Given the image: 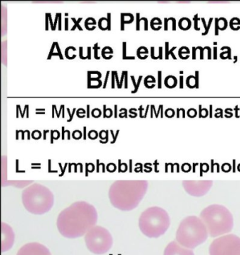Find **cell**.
Instances as JSON below:
<instances>
[{"instance_id":"obj_1","label":"cell","mask_w":240,"mask_h":255,"mask_svg":"<svg viewBox=\"0 0 240 255\" xmlns=\"http://www.w3.org/2000/svg\"><path fill=\"white\" fill-rule=\"evenodd\" d=\"M95 207L86 202H76L61 212L57 227L61 235L69 239L81 237L97 223Z\"/></svg>"},{"instance_id":"obj_2","label":"cell","mask_w":240,"mask_h":255,"mask_svg":"<svg viewBox=\"0 0 240 255\" xmlns=\"http://www.w3.org/2000/svg\"><path fill=\"white\" fill-rule=\"evenodd\" d=\"M22 200L29 212L42 214L52 209L54 196L48 188L42 185L35 184L26 188L22 193Z\"/></svg>"},{"instance_id":"obj_3","label":"cell","mask_w":240,"mask_h":255,"mask_svg":"<svg viewBox=\"0 0 240 255\" xmlns=\"http://www.w3.org/2000/svg\"><path fill=\"white\" fill-rule=\"evenodd\" d=\"M139 225L141 231L147 237L158 238L169 227V217L162 209L151 207L140 216Z\"/></svg>"},{"instance_id":"obj_4","label":"cell","mask_w":240,"mask_h":255,"mask_svg":"<svg viewBox=\"0 0 240 255\" xmlns=\"http://www.w3.org/2000/svg\"><path fill=\"white\" fill-rule=\"evenodd\" d=\"M176 239L180 245L193 249L207 239V231L202 223L183 222L177 231Z\"/></svg>"},{"instance_id":"obj_5","label":"cell","mask_w":240,"mask_h":255,"mask_svg":"<svg viewBox=\"0 0 240 255\" xmlns=\"http://www.w3.org/2000/svg\"><path fill=\"white\" fill-rule=\"evenodd\" d=\"M85 240L88 250L96 255L105 254L113 245V239L110 233L105 228L100 227L88 231Z\"/></svg>"},{"instance_id":"obj_6","label":"cell","mask_w":240,"mask_h":255,"mask_svg":"<svg viewBox=\"0 0 240 255\" xmlns=\"http://www.w3.org/2000/svg\"><path fill=\"white\" fill-rule=\"evenodd\" d=\"M210 255H240V239L234 235L216 240L210 246Z\"/></svg>"},{"instance_id":"obj_7","label":"cell","mask_w":240,"mask_h":255,"mask_svg":"<svg viewBox=\"0 0 240 255\" xmlns=\"http://www.w3.org/2000/svg\"><path fill=\"white\" fill-rule=\"evenodd\" d=\"M17 255H52L49 250L37 243H29L20 248Z\"/></svg>"},{"instance_id":"obj_8","label":"cell","mask_w":240,"mask_h":255,"mask_svg":"<svg viewBox=\"0 0 240 255\" xmlns=\"http://www.w3.org/2000/svg\"><path fill=\"white\" fill-rule=\"evenodd\" d=\"M164 255H195L190 250L182 247L176 242L168 244L164 251Z\"/></svg>"},{"instance_id":"obj_9","label":"cell","mask_w":240,"mask_h":255,"mask_svg":"<svg viewBox=\"0 0 240 255\" xmlns=\"http://www.w3.org/2000/svg\"><path fill=\"white\" fill-rule=\"evenodd\" d=\"M131 79H132V83H133L134 90L132 91V94L134 93H137V91H138L139 85H140L141 81H142V76H140L139 77L138 81L137 82H135V78H134L133 76H131Z\"/></svg>"},{"instance_id":"obj_10","label":"cell","mask_w":240,"mask_h":255,"mask_svg":"<svg viewBox=\"0 0 240 255\" xmlns=\"http://www.w3.org/2000/svg\"><path fill=\"white\" fill-rule=\"evenodd\" d=\"M98 26L102 30H107V18H104V17L100 18L99 20Z\"/></svg>"},{"instance_id":"obj_11","label":"cell","mask_w":240,"mask_h":255,"mask_svg":"<svg viewBox=\"0 0 240 255\" xmlns=\"http://www.w3.org/2000/svg\"><path fill=\"white\" fill-rule=\"evenodd\" d=\"M126 42H122V59H123V60H126V59H131V60H134V57H127L126 55Z\"/></svg>"},{"instance_id":"obj_12","label":"cell","mask_w":240,"mask_h":255,"mask_svg":"<svg viewBox=\"0 0 240 255\" xmlns=\"http://www.w3.org/2000/svg\"><path fill=\"white\" fill-rule=\"evenodd\" d=\"M71 20H72V21L74 22L75 25H74V26L72 27V28H71V30L74 31V30H75V29L78 28V29H79V30H81V31H83V28H82V27L81 26V25H80V23H81V21H82V20H83V18H79V19L76 20V18L73 17V18H71Z\"/></svg>"},{"instance_id":"obj_13","label":"cell","mask_w":240,"mask_h":255,"mask_svg":"<svg viewBox=\"0 0 240 255\" xmlns=\"http://www.w3.org/2000/svg\"><path fill=\"white\" fill-rule=\"evenodd\" d=\"M56 47V42H53V44H52V47H51L50 52H49V54L48 55V57H47V59L48 60H50L51 59H52V57H53V56H59V54L57 53V52H54V49H55Z\"/></svg>"},{"instance_id":"obj_14","label":"cell","mask_w":240,"mask_h":255,"mask_svg":"<svg viewBox=\"0 0 240 255\" xmlns=\"http://www.w3.org/2000/svg\"><path fill=\"white\" fill-rule=\"evenodd\" d=\"M125 13H122L121 14H120V30H121L122 31L125 30Z\"/></svg>"},{"instance_id":"obj_15","label":"cell","mask_w":240,"mask_h":255,"mask_svg":"<svg viewBox=\"0 0 240 255\" xmlns=\"http://www.w3.org/2000/svg\"><path fill=\"white\" fill-rule=\"evenodd\" d=\"M102 115V111L100 110V109H94L93 111H92V116L95 118H99L100 116Z\"/></svg>"},{"instance_id":"obj_16","label":"cell","mask_w":240,"mask_h":255,"mask_svg":"<svg viewBox=\"0 0 240 255\" xmlns=\"http://www.w3.org/2000/svg\"><path fill=\"white\" fill-rule=\"evenodd\" d=\"M93 50L95 51V59H97V60H99V59H100V57L98 56V50H100V47L98 46V42L95 44Z\"/></svg>"},{"instance_id":"obj_17","label":"cell","mask_w":240,"mask_h":255,"mask_svg":"<svg viewBox=\"0 0 240 255\" xmlns=\"http://www.w3.org/2000/svg\"><path fill=\"white\" fill-rule=\"evenodd\" d=\"M73 50L74 51H76V47H72V46H70V47H68L67 48H66V50H65V56H66V57L68 59H74L76 57H71L69 55V50Z\"/></svg>"},{"instance_id":"obj_18","label":"cell","mask_w":240,"mask_h":255,"mask_svg":"<svg viewBox=\"0 0 240 255\" xmlns=\"http://www.w3.org/2000/svg\"><path fill=\"white\" fill-rule=\"evenodd\" d=\"M98 132L95 131V130H91V131L89 132V133H88V137H89V138L92 139V140H95V139H96L97 137H98Z\"/></svg>"},{"instance_id":"obj_19","label":"cell","mask_w":240,"mask_h":255,"mask_svg":"<svg viewBox=\"0 0 240 255\" xmlns=\"http://www.w3.org/2000/svg\"><path fill=\"white\" fill-rule=\"evenodd\" d=\"M82 137V132L80 131V130H75L74 132H73V137L74 138L76 139V140H78V139H81Z\"/></svg>"},{"instance_id":"obj_20","label":"cell","mask_w":240,"mask_h":255,"mask_svg":"<svg viewBox=\"0 0 240 255\" xmlns=\"http://www.w3.org/2000/svg\"><path fill=\"white\" fill-rule=\"evenodd\" d=\"M76 115H77L78 117H79V118H83V117H86V111H85L83 109H79V110H77V113H76Z\"/></svg>"},{"instance_id":"obj_21","label":"cell","mask_w":240,"mask_h":255,"mask_svg":"<svg viewBox=\"0 0 240 255\" xmlns=\"http://www.w3.org/2000/svg\"><path fill=\"white\" fill-rule=\"evenodd\" d=\"M41 132L40 131H38V130H35V131L33 132V133H32V137L34 139H37L40 138L41 137Z\"/></svg>"},{"instance_id":"obj_22","label":"cell","mask_w":240,"mask_h":255,"mask_svg":"<svg viewBox=\"0 0 240 255\" xmlns=\"http://www.w3.org/2000/svg\"><path fill=\"white\" fill-rule=\"evenodd\" d=\"M56 48H57V53L59 54V59H60L61 60H63L64 58L63 57L62 53L61 52V49L60 47H59V43H58L57 42H56Z\"/></svg>"},{"instance_id":"obj_23","label":"cell","mask_w":240,"mask_h":255,"mask_svg":"<svg viewBox=\"0 0 240 255\" xmlns=\"http://www.w3.org/2000/svg\"><path fill=\"white\" fill-rule=\"evenodd\" d=\"M115 82H116L115 73H114V71H112V89H114V88H115Z\"/></svg>"},{"instance_id":"obj_24","label":"cell","mask_w":240,"mask_h":255,"mask_svg":"<svg viewBox=\"0 0 240 255\" xmlns=\"http://www.w3.org/2000/svg\"><path fill=\"white\" fill-rule=\"evenodd\" d=\"M107 30H111V20H112V18H111V13H107Z\"/></svg>"},{"instance_id":"obj_25","label":"cell","mask_w":240,"mask_h":255,"mask_svg":"<svg viewBox=\"0 0 240 255\" xmlns=\"http://www.w3.org/2000/svg\"><path fill=\"white\" fill-rule=\"evenodd\" d=\"M67 111H68V113H69V115H70L69 120H67V122H71V121H72V120H73V118H74V115L75 112H76V109L74 108V110H73L72 114H71V112H70V110L69 108L67 109Z\"/></svg>"},{"instance_id":"obj_26","label":"cell","mask_w":240,"mask_h":255,"mask_svg":"<svg viewBox=\"0 0 240 255\" xmlns=\"http://www.w3.org/2000/svg\"><path fill=\"white\" fill-rule=\"evenodd\" d=\"M91 82H92L91 73H90V71H88V89H90V87H91Z\"/></svg>"},{"instance_id":"obj_27","label":"cell","mask_w":240,"mask_h":255,"mask_svg":"<svg viewBox=\"0 0 240 255\" xmlns=\"http://www.w3.org/2000/svg\"><path fill=\"white\" fill-rule=\"evenodd\" d=\"M122 111H124L123 113H120V115H119V117H125V118H127V110H126V109H125V108L120 109V112H121Z\"/></svg>"},{"instance_id":"obj_28","label":"cell","mask_w":240,"mask_h":255,"mask_svg":"<svg viewBox=\"0 0 240 255\" xmlns=\"http://www.w3.org/2000/svg\"><path fill=\"white\" fill-rule=\"evenodd\" d=\"M125 71H122L121 78L120 80V86H119V89H121L122 86V83H123L124 78H125Z\"/></svg>"},{"instance_id":"obj_29","label":"cell","mask_w":240,"mask_h":255,"mask_svg":"<svg viewBox=\"0 0 240 255\" xmlns=\"http://www.w3.org/2000/svg\"><path fill=\"white\" fill-rule=\"evenodd\" d=\"M110 71H108L107 72L106 77H105V83H104L103 88L105 89L107 88V82H108L109 76H110Z\"/></svg>"},{"instance_id":"obj_30","label":"cell","mask_w":240,"mask_h":255,"mask_svg":"<svg viewBox=\"0 0 240 255\" xmlns=\"http://www.w3.org/2000/svg\"><path fill=\"white\" fill-rule=\"evenodd\" d=\"M136 16H137V18H136V23H137V28H136V30H139V22H140L141 18H139V13H137L136 14Z\"/></svg>"},{"instance_id":"obj_31","label":"cell","mask_w":240,"mask_h":255,"mask_svg":"<svg viewBox=\"0 0 240 255\" xmlns=\"http://www.w3.org/2000/svg\"><path fill=\"white\" fill-rule=\"evenodd\" d=\"M58 16H59V21H58V23H59V30H61V27H62V25H61V19H62V14H61V13H57Z\"/></svg>"},{"instance_id":"obj_32","label":"cell","mask_w":240,"mask_h":255,"mask_svg":"<svg viewBox=\"0 0 240 255\" xmlns=\"http://www.w3.org/2000/svg\"><path fill=\"white\" fill-rule=\"evenodd\" d=\"M127 75H128V72L125 71V78H124V88H125V89L127 88Z\"/></svg>"},{"instance_id":"obj_33","label":"cell","mask_w":240,"mask_h":255,"mask_svg":"<svg viewBox=\"0 0 240 255\" xmlns=\"http://www.w3.org/2000/svg\"><path fill=\"white\" fill-rule=\"evenodd\" d=\"M47 14H48L49 22H50L51 29L54 31V23L52 21V15L49 13H47Z\"/></svg>"},{"instance_id":"obj_34","label":"cell","mask_w":240,"mask_h":255,"mask_svg":"<svg viewBox=\"0 0 240 255\" xmlns=\"http://www.w3.org/2000/svg\"><path fill=\"white\" fill-rule=\"evenodd\" d=\"M79 50H80L79 57H80V58H81V59H88V56H86V57H83V47H80Z\"/></svg>"},{"instance_id":"obj_35","label":"cell","mask_w":240,"mask_h":255,"mask_svg":"<svg viewBox=\"0 0 240 255\" xmlns=\"http://www.w3.org/2000/svg\"><path fill=\"white\" fill-rule=\"evenodd\" d=\"M114 73H115L116 82H117V87L119 88V86H120V81H119L118 72L117 71H114Z\"/></svg>"},{"instance_id":"obj_36","label":"cell","mask_w":240,"mask_h":255,"mask_svg":"<svg viewBox=\"0 0 240 255\" xmlns=\"http://www.w3.org/2000/svg\"><path fill=\"white\" fill-rule=\"evenodd\" d=\"M58 21H59V16H58L57 13H56L55 16V20H54V31L56 30V28H57V24L58 23Z\"/></svg>"},{"instance_id":"obj_37","label":"cell","mask_w":240,"mask_h":255,"mask_svg":"<svg viewBox=\"0 0 240 255\" xmlns=\"http://www.w3.org/2000/svg\"><path fill=\"white\" fill-rule=\"evenodd\" d=\"M48 21H49V16H48V14H47V13H46V18H45V23H46L45 27H46V30H48V29H49V23H48Z\"/></svg>"},{"instance_id":"obj_38","label":"cell","mask_w":240,"mask_h":255,"mask_svg":"<svg viewBox=\"0 0 240 255\" xmlns=\"http://www.w3.org/2000/svg\"><path fill=\"white\" fill-rule=\"evenodd\" d=\"M114 117L115 118L118 117V106L117 105L114 106Z\"/></svg>"},{"instance_id":"obj_39","label":"cell","mask_w":240,"mask_h":255,"mask_svg":"<svg viewBox=\"0 0 240 255\" xmlns=\"http://www.w3.org/2000/svg\"><path fill=\"white\" fill-rule=\"evenodd\" d=\"M69 30V18L67 17L65 18V30L67 31Z\"/></svg>"},{"instance_id":"obj_40","label":"cell","mask_w":240,"mask_h":255,"mask_svg":"<svg viewBox=\"0 0 240 255\" xmlns=\"http://www.w3.org/2000/svg\"><path fill=\"white\" fill-rule=\"evenodd\" d=\"M107 109L106 105H104L103 106V113H104V118H107Z\"/></svg>"},{"instance_id":"obj_41","label":"cell","mask_w":240,"mask_h":255,"mask_svg":"<svg viewBox=\"0 0 240 255\" xmlns=\"http://www.w3.org/2000/svg\"><path fill=\"white\" fill-rule=\"evenodd\" d=\"M87 56H88V59L90 60V59H91V47H88V55Z\"/></svg>"},{"instance_id":"obj_42","label":"cell","mask_w":240,"mask_h":255,"mask_svg":"<svg viewBox=\"0 0 240 255\" xmlns=\"http://www.w3.org/2000/svg\"><path fill=\"white\" fill-rule=\"evenodd\" d=\"M90 105H87V117H88V118H90Z\"/></svg>"},{"instance_id":"obj_43","label":"cell","mask_w":240,"mask_h":255,"mask_svg":"<svg viewBox=\"0 0 240 255\" xmlns=\"http://www.w3.org/2000/svg\"><path fill=\"white\" fill-rule=\"evenodd\" d=\"M17 107H18V110H19V112H20V115H21V117H23V112H22L21 111V109H20V106L19 105H17L16 106Z\"/></svg>"},{"instance_id":"obj_44","label":"cell","mask_w":240,"mask_h":255,"mask_svg":"<svg viewBox=\"0 0 240 255\" xmlns=\"http://www.w3.org/2000/svg\"><path fill=\"white\" fill-rule=\"evenodd\" d=\"M134 110V108H132V109H130V110H129V112H130V114H131V115H134V116H136V117H137V114L136 113H134L133 111Z\"/></svg>"},{"instance_id":"obj_45","label":"cell","mask_w":240,"mask_h":255,"mask_svg":"<svg viewBox=\"0 0 240 255\" xmlns=\"http://www.w3.org/2000/svg\"><path fill=\"white\" fill-rule=\"evenodd\" d=\"M83 130H84V137H83V138L86 140V127L83 128Z\"/></svg>"},{"instance_id":"obj_46","label":"cell","mask_w":240,"mask_h":255,"mask_svg":"<svg viewBox=\"0 0 240 255\" xmlns=\"http://www.w3.org/2000/svg\"><path fill=\"white\" fill-rule=\"evenodd\" d=\"M54 111H55V109H54V105H52V117L54 118Z\"/></svg>"},{"instance_id":"obj_47","label":"cell","mask_w":240,"mask_h":255,"mask_svg":"<svg viewBox=\"0 0 240 255\" xmlns=\"http://www.w3.org/2000/svg\"><path fill=\"white\" fill-rule=\"evenodd\" d=\"M45 112V109H36V112Z\"/></svg>"},{"instance_id":"obj_48","label":"cell","mask_w":240,"mask_h":255,"mask_svg":"<svg viewBox=\"0 0 240 255\" xmlns=\"http://www.w3.org/2000/svg\"><path fill=\"white\" fill-rule=\"evenodd\" d=\"M62 131H63L62 139H63V140H64V132H65V130H64V127H62Z\"/></svg>"},{"instance_id":"obj_49","label":"cell","mask_w":240,"mask_h":255,"mask_svg":"<svg viewBox=\"0 0 240 255\" xmlns=\"http://www.w3.org/2000/svg\"><path fill=\"white\" fill-rule=\"evenodd\" d=\"M36 114H37V115H45V112H36Z\"/></svg>"},{"instance_id":"obj_50","label":"cell","mask_w":240,"mask_h":255,"mask_svg":"<svg viewBox=\"0 0 240 255\" xmlns=\"http://www.w3.org/2000/svg\"><path fill=\"white\" fill-rule=\"evenodd\" d=\"M49 130H44V139H46V133H47V132H48Z\"/></svg>"},{"instance_id":"obj_51","label":"cell","mask_w":240,"mask_h":255,"mask_svg":"<svg viewBox=\"0 0 240 255\" xmlns=\"http://www.w3.org/2000/svg\"><path fill=\"white\" fill-rule=\"evenodd\" d=\"M29 117V106L28 107V108H27V118H28Z\"/></svg>"},{"instance_id":"obj_52","label":"cell","mask_w":240,"mask_h":255,"mask_svg":"<svg viewBox=\"0 0 240 255\" xmlns=\"http://www.w3.org/2000/svg\"><path fill=\"white\" fill-rule=\"evenodd\" d=\"M65 16H69V13H65Z\"/></svg>"}]
</instances>
